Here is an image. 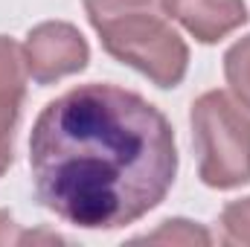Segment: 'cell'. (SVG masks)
<instances>
[{
    "instance_id": "obj_7",
    "label": "cell",
    "mask_w": 250,
    "mask_h": 247,
    "mask_svg": "<svg viewBox=\"0 0 250 247\" xmlns=\"http://www.w3.org/2000/svg\"><path fill=\"white\" fill-rule=\"evenodd\" d=\"M227 79L233 90L250 105V38H245L227 53Z\"/></svg>"
},
{
    "instance_id": "obj_3",
    "label": "cell",
    "mask_w": 250,
    "mask_h": 247,
    "mask_svg": "<svg viewBox=\"0 0 250 247\" xmlns=\"http://www.w3.org/2000/svg\"><path fill=\"white\" fill-rule=\"evenodd\" d=\"M204 184L230 189L250 181V117L224 93H207L192 108Z\"/></svg>"
},
{
    "instance_id": "obj_6",
    "label": "cell",
    "mask_w": 250,
    "mask_h": 247,
    "mask_svg": "<svg viewBox=\"0 0 250 247\" xmlns=\"http://www.w3.org/2000/svg\"><path fill=\"white\" fill-rule=\"evenodd\" d=\"M21 96H23V79H21L18 47L0 38V172L12 163V128L18 123Z\"/></svg>"
},
{
    "instance_id": "obj_8",
    "label": "cell",
    "mask_w": 250,
    "mask_h": 247,
    "mask_svg": "<svg viewBox=\"0 0 250 247\" xmlns=\"http://www.w3.org/2000/svg\"><path fill=\"white\" fill-rule=\"evenodd\" d=\"M224 230H227V242H248L250 245V198L230 204L224 209Z\"/></svg>"
},
{
    "instance_id": "obj_1",
    "label": "cell",
    "mask_w": 250,
    "mask_h": 247,
    "mask_svg": "<svg viewBox=\"0 0 250 247\" xmlns=\"http://www.w3.org/2000/svg\"><path fill=\"white\" fill-rule=\"evenodd\" d=\"M38 201L73 227L117 230L154 209L175 184L169 120L114 84H82L53 99L29 137Z\"/></svg>"
},
{
    "instance_id": "obj_2",
    "label": "cell",
    "mask_w": 250,
    "mask_h": 247,
    "mask_svg": "<svg viewBox=\"0 0 250 247\" xmlns=\"http://www.w3.org/2000/svg\"><path fill=\"white\" fill-rule=\"evenodd\" d=\"M105 47L151 76L160 87H175L187 70V47L166 23L175 0H84Z\"/></svg>"
},
{
    "instance_id": "obj_4",
    "label": "cell",
    "mask_w": 250,
    "mask_h": 247,
    "mask_svg": "<svg viewBox=\"0 0 250 247\" xmlns=\"http://www.w3.org/2000/svg\"><path fill=\"white\" fill-rule=\"evenodd\" d=\"M29 67L38 82H50L62 73L82 70L87 62V44L64 23H47L29 35Z\"/></svg>"
},
{
    "instance_id": "obj_5",
    "label": "cell",
    "mask_w": 250,
    "mask_h": 247,
    "mask_svg": "<svg viewBox=\"0 0 250 247\" xmlns=\"http://www.w3.org/2000/svg\"><path fill=\"white\" fill-rule=\"evenodd\" d=\"M172 15H178L187 29L198 35V41H218L233 26L245 23V3L242 0H175Z\"/></svg>"
}]
</instances>
